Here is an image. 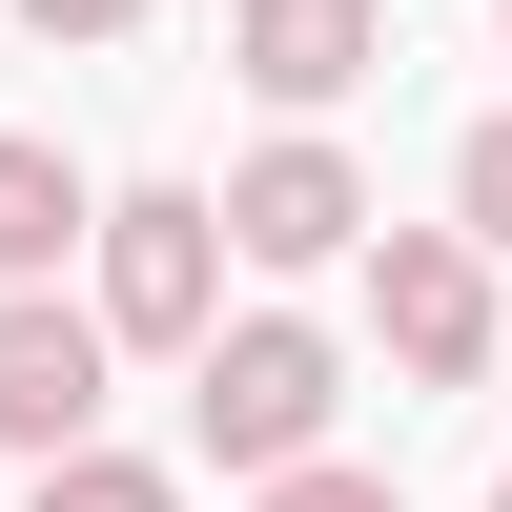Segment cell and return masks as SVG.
<instances>
[{
    "label": "cell",
    "instance_id": "1",
    "mask_svg": "<svg viewBox=\"0 0 512 512\" xmlns=\"http://www.w3.org/2000/svg\"><path fill=\"white\" fill-rule=\"evenodd\" d=\"M82 267H103L82 308H103L123 349H164V369H185L205 328H226V267H246V246H226V185H123L103 226H82Z\"/></svg>",
    "mask_w": 512,
    "mask_h": 512
},
{
    "label": "cell",
    "instance_id": "2",
    "mask_svg": "<svg viewBox=\"0 0 512 512\" xmlns=\"http://www.w3.org/2000/svg\"><path fill=\"white\" fill-rule=\"evenodd\" d=\"M328 410H349V349H328L308 308H226L185 349V431L226 451V472H287V451H328Z\"/></svg>",
    "mask_w": 512,
    "mask_h": 512
},
{
    "label": "cell",
    "instance_id": "3",
    "mask_svg": "<svg viewBox=\"0 0 512 512\" xmlns=\"http://www.w3.org/2000/svg\"><path fill=\"white\" fill-rule=\"evenodd\" d=\"M369 349H390L410 390H472V369L512 349L492 328V246L472 226H369Z\"/></svg>",
    "mask_w": 512,
    "mask_h": 512
},
{
    "label": "cell",
    "instance_id": "4",
    "mask_svg": "<svg viewBox=\"0 0 512 512\" xmlns=\"http://www.w3.org/2000/svg\"><path fill=\"white\" fill-rule=\"evenodd\" d=\"M369 226H390V205H369V164L328 144V123H287V144L226 164V246L246 267H369Z\"/></svg>",
    "mask_w": 512,
    "mask_h": 512
},
{
    "label": "cell",
    "instance_id": "5",
    "mask_svg": "<svg viewBox=\"0 0 512 512\" xmlns=\"http://www.w3.org/2000/svg\"><path fill=\"white\" fill-rule=\"evenodd\" d=\"M103 369H123V328L62 308V267L0 287V451H82V431H103Z\"/></svg>",
    "mask_w": 512,
    "mask_h": 512
},
{
    "label": "cell",
    "instance_id": "6",
    "mask_svg": "<svg viewBox=\"0 0 512 512\" xmlns=\"http://www.w3.org/2000/svg\"><path fill=\"white\" fill-rule=\"evenodd\" d=\"M369 62H390V0H226V82H267L287 123H328Z\"/></svg>",
    "mask_w": 512,
    "mask_h": 512
},
{
    "label": "cell",
    "instance_id": "7",
    "mask_svg": "<svg viewBox=\"0 0 512 512\" xmlns=\"http://www.w3.org/2000/svg\"><path fill=\"white\" fill-rule=\"evenodd\" d=\"M82 226H103V185H82L62 144H21V123H0V287H41Z\"/></svg>",
    "mask_w": 512,
    "mask_h": 512
},
{
    "label": "cell",
    "instance_id": "8",
    "mask_svg": "<svg viewBox=\"0 0 512 512\" xmlns=\"http://www.w3.org/2000/svg\"><path fill=\"white\" fill-rule=\"evenodd\" d=\"M41 512H185V472H164V451H41Z\"/></svg>",
    "mask_w": 512,
    "mask_h": 512
},
{
    "label": "cell",
    "instance_id": "9",
    "mask_svg": "<svg viewBox=\"0 0 512 512\" xmlns=\"http://www.w3.org/2000/svg\"><path fill=\"white\" fill-rule=\"evenodd\" d=\"M246 512H410V492L349 472V451H287V472H246Z\"/></svg>",
    "mask_w": 512,
    "mask_h": 512
},
{
    "label": "cell",
    "instance_id": "10",
    "mask_svg": "<svg viewBox=\"0 0 512 512\" xmlns=\"http://www.w3.org/2000/svg\"><path fill=\"white\" fill-rule=\"evenodd\" d=\"M451 226H472V246H512V103L451 144Z\"/></svg>",
    "mask_w": 512,
    "mask_h": 512
},
{
    "label": "cell",
    "instance_id": "11",
    "mask_svg": "<svg viewBox=\"0 0 512 512\" xmlns=\"http://www.w3.org/2000/svg\"><path fill=\"white\" fill-rule=\"evenodd\" d=\"M0 21H41V41H144V0H0Z\"/></svg>",
    "mask_w": 512,
    "mask_h": 512
},
{
    "label": "cell",
    "instance_id": "12",
    "mask_svg": "<svg viewBox=\"0 0 512 512\" xmlns=\"http://www.w3.org/2000/svg\"><path fill=\"white\" fill-rule=\"evenodd\" d=\"M492 512H512V472H492Z\"/></svg>",
    "mask_w": 512,
    "mask_h": 512
},
{
    "label": "cell",
    "instance_id": "13",
    "mask_svg": "<svg viewBox=\"0 0 512 512\" xmlns=\"http://www.w3.org/2000/svg\"><path fill=\"white\" fill-rule=\"evenodd\" d=\"M492 21H512V0H492Z\"/></svg>",
    "mask_w": 512,
    "mask_h": 512
}]
</instances>
